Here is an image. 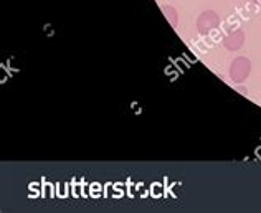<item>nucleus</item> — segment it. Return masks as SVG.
Instances as JSON below:
<instances>
[{
	"label": "nucleus",
	"mask_w": 261,
	"mask_h": 213,
	"mask_svg": "<svg viewBox=\"0 0 261 213\" xmlns=\"http://www.w3.org/2000/svg\"><path fill=\"white\" fill-rule=\"evenodd\" d=\"M245 40H246L245 32L243 30H235V32L228 33V35L223 38V46L228 51H238L240 48L245 45Z\"/></svg>",
	"instance_id": "7ed1b4c3"
},
{
	"label": "nucleus",
	"mask_w": 261,
	"mask_h": 213,
	"mask_svg": "<svg viewBox=\"0 0 261 213\" xmlns=\"http://www.w3.org/2000/svg\"><path fill=\"white\" fill-rule=\"evenodd\" d=\"M255 4H258V5H261V0H253Z\"/></svg>",
	"instance_id": "39448f33"
},
{
	"label": "nucleus",
	"mask_w": 261,
	"mask_h": 213,
	"mask_svg": "<svg viewBox=\"0 0 261 213\" xmlns=\"http://www.w3.org/2000/svg\"><path fill=\"white\" fill-rule=\"evenodd\" d=\"M220 26V17L214 10H205L197 18V30L200 35H208Z\"/></svg>",
	"instance_id": "f03ea898"
},
{
	"label": "nucleus",
	"mask_w": 261,
	"mask_h": 213,
	"mask_svg": "<svg viewBox=\"0 0 261 213\" xmlns=\"http://www.w3.org/2000/svg\"><path fill=\"white\" fill-rule=\"evenodd\" d=\"M230 79L233 83H243L251 73V61L246 57H238L230 65Z\"/></svg>",
	"instance_id": "f257e3e1"
},
{
	"label": "nucleus",
	"mask_w": 261,
	"mask_h": 213,
	"mask_svg": "<svg viewBox=\"0 0 261 213\" xmlns=\"http://www.w3.org/2000/svg\"><path fill=\"white\" fill-rule=\"evenodd\" d=\"M161 9L164 12V15H166V18L170 22V25H172L174 29H177V26H178V13H177V10L174 9V7H170V5H162Z\"/></svg>",
	"instance_id": "20e7f679"
}]
</instances>
